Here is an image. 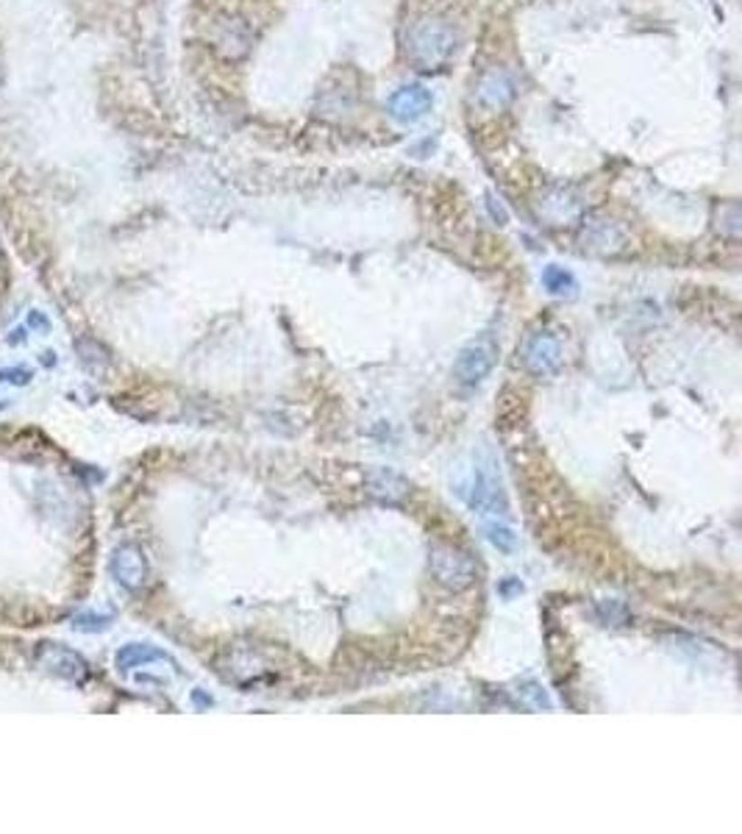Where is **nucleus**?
Returning a JSON list of instances; mask_svg holds the SVG:
<instances>
[{"instance_id": "nucleus-1", "label": "nucleus", "mask_w": 742, "mask_h": 834, "mask_svg": "<svg viewBox=\"0 0 742 834\" xmlns=\"http://www.w3.org/2000/svg\"><path fill=\"white\" fill-rule=\"evenodd\" d=\"M457 493L484 521H506V501L493 459H475L470 467H462L457 478Z\"/></svg>"}, {"instance_id": "nucleus-2", "label": "nucleus", "mask_w": 742, "mask_h": 834, "mask_svg": "<svg viewBox=\"0 0 742 834\" xmlns=\"http://www.w3.org/2000/svg\"><path fill=\"white\" fill-rule=\"evenodd\" d=\"M459 34L448 20H423L409 34V56L426 70H434L457 53Z\"/></svg>"}, {"instance_id": "nucleus-3", "label": "nucleus", "mask_w": 742, "mask_h": 834, "mask_svg": "<svg viewBox=\"0 0 742 834\" xmlns=\"http://www.w3.org/2000/svg\"><path fill=\"white\" fill-rule=\"evenodd\" d=\"M431 573L442 587L454 590V593L473 587L475 576H478L473 557L467 551L457 548V545H445V542H439L431 548Z\"/></svg>"}, {"instance_id": "nucleus-4", "label": "nucleus", "mask_w": 742, "mask_h": 834, "mask_svg": "<svg viewBox=\"0 0 742 834\" xmlns=\"http://www.w3.org/2000/svg\"><path fill=\"white\" fill-rule=\"evenodd\" d=\"M495 362H498V342L493 340V334H481L459 350L454 376L462 387L473 390L493 373Z\"/></svg>"}, {"instance_id": "nucleus-5", "label": "nucleus", "mask_w": 742, "mask_h": 834, "mask_svg": "<svg viewBox=\"0 0 742 834\" xmlns=\"http://www.w3.org/2000/svg\"><path fill=\"white\" fill-rule=\"evenodd\" d=\"M562 340L554 331H534L523 345V365L537 378H551L562 370Z\"/></svg>"}, {"instance_id": "nucleus-6", "label": "nucleus", "mask_w": 742, "mask_h": 834, "mask_svg": "<svg viewBox=\"0 0 742 834\" xmlns=\"http://www.w3.org/2000/svg\"><path fill=\"white\" fill-rule=\"evenodd\" d=\"M109 570L114 576V582L128 593H140L148 585V573H150L142 548L134 542L117 545V548L112 551V559H109Z\"/></svg>"}, {"instance_id": "nucleus-7", "label": "nucleus", "mask_w": 742, "mask_h": 834, "mask_svg": "<svg viewBox=\"0 0 742 834\" xmlns=\"http://www.w3.org/2000/svg\"><path fill=\"white\" fill-rule=\"evenodd\" d=\"M37 662L42 667H48L53 676L64 679V682H84L89 676V665L84 662L81 654H76L73 648L68 646H59V643H40L37 651H34Z\"/></svg>"}, {"instance_id": "nucleus-8", "label": "nucleus", "mask_w": 742, "mask_h": 834, "mask_svg": "<svg viewBox=\"0 0 742 834\" xmlns=\"http://www.w3.org/2000/svg\"><path fill=\"white\" fill-rule=\"evenodd\" d=\"M434 106V95L423 86V84H409L401 86L390 95L386 101V112H390L398 122L412 125L417 120H423Z\"/></svg>"}, {"instance_id": "nucleus-9", "label": "nucleus", "mask_w": 742, "mask_h": 834, "mask_svg": "<svg viewBox=\"0 0 742 834\" xmlns=\"http://www.w3.org/2000/svg\"><path fill=\"white\" fill-rule=\"evenodd\" d=\"M514 95H518V78H514L509 70H501V68H495V70H490V73H484L481 81H478V86H475V101H478V106L490 109V112L503 109L506 104H511Z\"/></svg>"}, {"instance_id": "nucleus-10", "label": "nucleus", "mask_w": 742, "mask_h": 834, "mask_svg": "<svg viewBox=\"0 0 742 834\" xmlns=\"http://www.w3.org/2000/svg\"><path fill=\"white\" fill-rule=\"evenodd\" d=\"M367 487L378 501L395 503L409 493V481L401 473H395L393 467H373L367 473Z\"/></svg>"}, {"instance_id": "nucleus-11", "label": "nucleus", "mask_w": 742, "mask_h": 834, "mask_svg": "<svg viewBox=\"0 0 742 834\" xmlns=\"http://www.w3.org/2000/svg\"><path fill=\"white\" fill-rule=\"evenodd\" d=\"M114 662H117V670L128 673V670H134V667H145V665H150V662H173V659H170L165 651H161V648H156V646H148V643H128V646H122V648L117 651Z\"/></svg>"}, {"instance_id": "nucleus-12", "label": "nucleus", "mask_w": 742, "mask_h": 834, "mask_svg": "<svg viewBox=\"0 0 742 834\" xmlns=\"http://www.w3.org/2000/svg\"><path fill=\"white\" fill-rule=\"evenodd\" d=\"M539 281H542V286H545V293H551V295H556V298H573L575 290H578V284H575L573 273L565 270V267H559V265H547V267L542 270Z\"/></svg>"}, {"instance_id": "nucleus-13", "label": "nucleus", "mask_w": 742, "mask_h": 834, "mask_svg": "<svg viewBox=\"0 0 742 834\" xmlns=\"http://www.w3.org/2000/svg\"><path fill=\"white\" fill-rule=\"evenodd\" d=\"M484 534L503 554H511L518 548V534H514V529L506 521H484Z\"/></svg>"}, {"instance_id": "nucleus-14", "label": "nucleus", "mask_w": 742, "mask_h": 834, "mask_svg": "<svg viewBox=\"0 0 742 834\" xmlns=\"http://www.w3.org/2000/svg\"><path fill=\"white\" fill-rule=\"evenodd\" d=\"M112 615H104V612H78L73 618V629L76 631H86V634H98V631H106L112 626Z\"/></svg>"}, {"instance_id": "nucleus-15", "label": "nucleus", "mask_w": 742, "mask_h": 834, "mask_svg": "<svg viewBox=\"0 0 742 834\" xmlns=\"http://www.w3.org/2000/svg\"><path fill=\"white\" fill-rule=\"evenodd\" d=\"M518 693H520V698L526 701V707H531V710H551V698H547V693H545L539 684L529 682V684H523Z\"/></svg>"}, {"instance_id": "nucleus-16", "label": "nucleus", "mask_w": 742, "mask_h": 834, "mask_svg": "<svg viewBox=\"0 0 742 834\" xmlns=\"http://www.w3.org/2000/svg\"><path fill=\"white\" fill-rule=\"evenodd\" d=\"M31 378H34V370H31V367L14 365V367H4V370H0V381L14 384V387H23V384H28Z\"/></svg>"}, {"instance_id": "nucleus-17", "label": "nucleus", "mask_w": 742, "mask_h": 834, "mask_svg": "<svg viewBox=\"0 0 742 834\" xmlns=\"http://www.w3.org/2000/svg\"><path fill=\"white\" fill-rule=\"evenodd\" d=\"M31 326H40V329H50V320L42 317L40 312H31Z\"/></svg>"}, {"instance_id": "nucleus-18", "label": "nucleus", "mask_w": 742, "mask_h": 834, "mask_svg": "<svg viewBox=\"0 0 742 834\" xmlns=\"http://www.w3.org/2000/svg\"><path fill=\"white\" fill-rule=\"evenodd\" d=\"M20 340H25V329H17V331H14V337H9V342H12V345H17Z\"/></svg>"}]
</instances>
